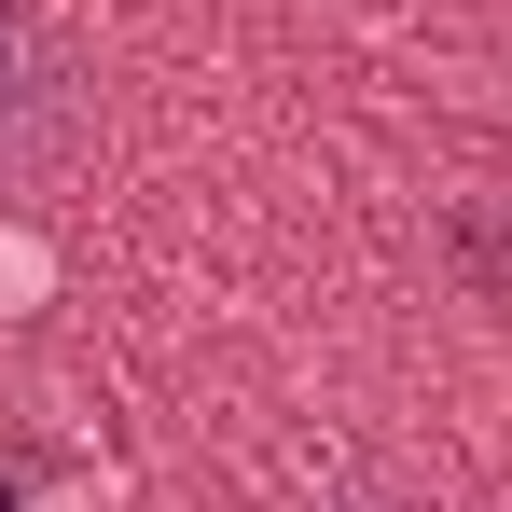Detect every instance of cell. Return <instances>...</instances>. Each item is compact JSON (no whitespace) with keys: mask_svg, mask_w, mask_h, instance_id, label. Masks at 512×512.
Listing matches in <instances>:
<instances>
[{"mask_svg":"<svg viewBox=\"0 0 512 512\" xmlns=\"http://www.w3.org/2000/svg\"><path fill=\"white\" fill-rule=\"evenodd\" d=\"M319 512H429V499H402V485H333Z\"/></svg>","mask_w":512,"mask_h":512,"instance_id":"cell-2","label":"cell"},{"mask_svg":"<svg viewBox=\"0 0 512 512\" xmlns=\"http://www.w3.org/2000/svg\"><path fill=\"white\" fill-rule=\"evenodd\" d=\"M84 139V56L42 28V0H0V180H42Z\"/></svg>","mask_w":512,"mask_h":512,"instance_id":"cell-1","label":"cell"}]
</instances>
